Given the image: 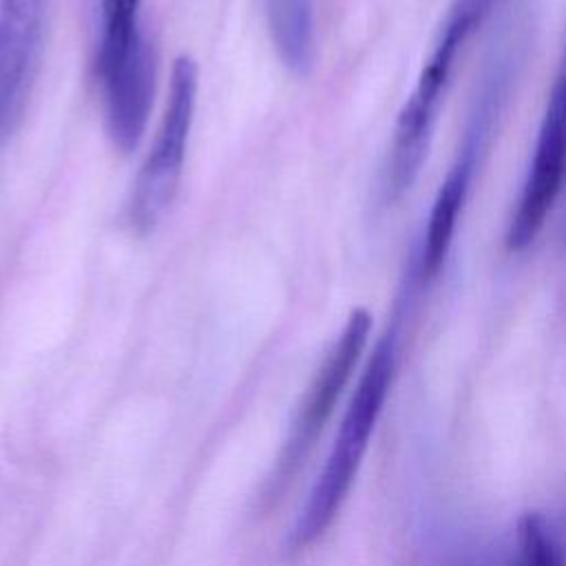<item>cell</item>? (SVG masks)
<instances>
[{
	"label": "cell",
	"instance_id": "obj_1",
	"mask_svg": "<svg viewBox=\"0 0 566 566\" xmlns=\"http://www.w3.org/2000/svg\"><path fill=\"white\" fill-rule=\"evenodd\" d=\"M396 369V332L389 329L374 347L352 394L332 451L292 531V546L316 542L336 517L369 447Z\"/></svg>",
	"mask_w": 566,
	"mask_h": 566
},
{
	"label": "cell",
	"instance_id": "obj_2",
	"mask_svg": "<svg viewBox=\"0 0 566 566\" xmlns=\"http://www.w3.org/2000/svg\"><path fill=\"white\" fill-rule=\"evenodd\" d=\"M139 11L142 0H99L95 66L106 130L122 153L137 146L153 104L155 57Z\"/></svg>",
	"mask_w": 566,
	"mask_h": 566
},
{
	"label": "cell",
	"instance_id": "obj_3",
	"mask_svg": "<svg viewBox=\"0 0 566 566\" xmlns=\"http://www.w3.org/2000/svg\"><path fill=\"white\" fill-rule=\"evenodd\" d=\"M502 0H453L433 49L418 75L416 88L398 113L387 164V195L400 197L416 181L427 157L431 130L449 86L451 71L464 44L486 22Z\"/></svg>",
	"mask_w": 566,
	"mask_h": 566
},
{
	"label": "cell",
	"instance_id": "obj_4",
	"mask_svg": "<svg viewBox=\"0 0 566 566\" xmlns=\"http://www.w3.org/2000/svg\"><path fill=\"white\" fill-rule=\"evenodd\" d=\"M197 91V62L190 55H179L172 62L168 97L155 142L135 177L128 199V221L139 232L153 230L175 201L195 119Z\"/></svg>",
	"mask_w": 566,
	"mask_h": 566
},
{
	"label": "cell",
	"instance_id": "obj_5",
	"mask_svg": "<svg viewBox=\"0 0 566 566\" xmlns=\"http://www.w3.org/2000/svg\"><path fill=\"white\" fill-rule=\"evenodd\" d=\"M566 175V66L555 80L539 124L533 161L528 166L517 208L513 212L506 248L522 252L528 248L551 214Z\"/></svg>",
	"mask_w": 566,
	"mask_h": 566
},
{
	"label": "cell",
	"instance_id": "obj_6",
	"mask_svg": "<svg viewBox=\"0 0 566 566\" xmlns=\"http://www.w3.org/2000/svg\"><path fill=\"white\" fill-rule=\"evenodd\" d=\"M371 329V314L365 307H356L338 338L334 340L332 349L327 352V356L323 358L314 380L310 382L305 398L298 407V413L292 422L290 436L285 440L283 453L279 458V467H276V478H272L274 482L290 478L296 467L301 464V460L305 458V453L310 451V447L314 444V440L318 438V433L323 431L327 418L332 416L363 349L367 343Z\"/></svg>",
	"mask_w": 566,
	"mask_h": 566
},
{
	"label": "cell",
	"instance_id": "obj_7",
	"mask_svg": "<svg viewBox=\"0 0 566 566\" xmlns=\"http://www.w3.org/2000/svg\"><path fill=\"white\" fill-rule=\"evenodd\" d=\"M46 0H0V111L29 97L42 42Z\"/></svg>",
	"mask_w": 566,
	"mask_h": 566
},
{
	"label": "cell",
	"instance_id": "obj_8",
	"mask_svg": "<svg viewBox=\"0 0 566 566\" xmlns=\"http://www.w3.org/2000/svg\"><path fill=\"white\" fill-rule=\"evenodd\" d=\"M484 124L480 122L475 126V130H471V135L467 137L462 150L458 153L453 166L449 168L447 177L442 179L429 219H427V230H424V239H422V250H420V274L422 279H433L440 268L447 261V254L451 250V241H453V232L458 226V217L462 212V206L467 201L469 195V186H471V177L475 170V157H478V137H480V128Z\"/></svg>",
	"mask_w": 566,
	"mask_h": 566
},
{
	"label": "cell",
	"instance_id": "obj_9",
	"mask_svg": "<svg viewBox=\"0 0 566 566\" xmlns=\"http://www.w3.org/2000/svg\"><path fill=\"white\" fill-rule=\"evenodd\" d=\"M265 15L281 62L298 75L307 73L316 46L314 0H265Z\"/></svg>",
	"mask_w": 566,
	"mask_h": 566
},
{
	"label": "cell",
	"instance_id": "obj_10",
	"mask_svg": "<svg viewBox=\"0 0 566 566\" xmlns=\"http://www.w3.org/2000/svg\"><path fill=\"white\" fill-rule=\"evenodd\" d=\"M504 566H566V544L539 513H526L515 526L513 551Z\"/></svg>",
	"mask_w": 566,
	"mask_h": 566
}]
</instances>
